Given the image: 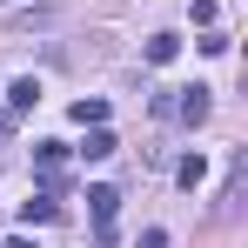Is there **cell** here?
Returning a JSON list of instances; mask_svg holds the SVG:
<instances>
[{"mask_svg":"<svg viewBox=\"0 0 248 248\" xmlns=\"http://www.w3.org/2000/svg\"><path fill=\"white\" fill-rule=\"evenodd\" d=\"M114 208H121V195L101 181V188H87V215H94V228H101V242L114 235Z\"/></svg>","mask_w":248,"mask_h":248,"instance_id":"1","label":"cell"},{"mask_svg":"<svg viewBox=\"0 0 248 248\" xmlns=\"http://www.w3.org/2000/svg\"><path fill=\"white\" fill-rule=\"evenodd\" d=\"M208 108H215V101H208V87H174V114H181L188 127H202Z\"/></svg>","mask_w":248,"mask_h":248,"instance_id":"2","label":"cell"},{"mask_svg":"<svg viewBox=\"0 0 248 248\" xmlns=\"http://www.w3.org/2000/svg\"><path fill=\"white\" fill-rule=\"evenodd\" d=\"M34 108H41V81H34V74H20V81L7 87V114L20 121V114H34Z\"/></svg>","mask_w":248,"mask_h":248,"instance_id":"3","label":"cell"},{"mask_svg":"<svg viewBox=\"0 0 248 248\" xmlns=\"http://www.w3.org/2000/svg\"><path fill=\"white\" fill-rule=\"evenodd\" d=\"M141 54H148V67H168V61L181 54V41H174V34H148V47H141Z\"/></svg>","mask_w":248,"mask_h":248,"instance_id":"4","label":"cell"},{"mask_svg":"<svg viewBox=\"0 0 248 248\" xmlns=\"http://www.w3.org/2000/svg\"><path fill=\"white\" fill-rule=\"evenodd\" d=\"M114 148H121V141H114V134H108V121H101V127H87V148H81V155H87V161H108Z\"/></svg>","mask_w":248,"mask_h":248,"instance_id":"5","label":"cell"},{"mask_svg":"<svg viewBox=\"0 0 248 248\" xmlns=\"http://www.w3.org/2000/svg\"><path fill=\"white\" fill-rule=\"evenodd\" d=\"M54 215H61V202H54V195H34V202H20V221H27V228H34V221H54Z\"/></svg>","mask_w":248,"mask_h":248,"instance_id":"6","label":"cell"},{"mask_svg":"<svg viewBox=\"0 0 248 248\" xmlns=\"http://www.w3.org/2000/svg\"><path fill=\"white\" fill-rule=\"evenodd\" d=\"M174 181H181V188L195 195V188H202V181H208V161H202V155H188V161L174 168Z\"/></svg>","mask_w":248,"mask_h":248,"instance_id":"7","label":"cell"},{"mask_svg":"<svg viewBox=\"0 0 248 248\" xmlns=\"http://www.w3.org/2000/svg\"><path fill=\"white\" fill-rule=\"evenodd\" d=\"M74 121H81V127H101V121H108V101H94V94L74 101Z\"/></svg>","mask_w":248,"mask_h":248,"instance_id":"8","label":"cell"},{"mask_svg":"<svg viewBox=\"0 0 248 248\" xmlns=\"http://www.w3.org/2000/svg\"><path fill=\"white\" fill-rule=\"evenodd\" d=\"M134 248H168V235H161V228H141V242H134Z\"/></svg>","mask_w":248,"mask_h":248,"instance_id":"9","label":"cell"},{"mask_svg":"<svg viewBox=\"0 0 248 248\" xmlns=\"http://www.w3.org/2000/svg\"><path fill=\"white\" fill-rule=\"evenodd\" d=\"M7 134H14V114H7V108H0V141H7Z\"/></svg>","mask_w":248,"mask_h":248,"instance_id":"10","label":"cell"},{"mask_svg":"<svg viewBox=\"0 0 248 248\" xmlns=\"http://www.w3.org/2000/svg\"><path fill=\"white\" fill-rule=\"evenodd\" d=\"M7 248H34V242H27V235H14V242H7Z\"/></svg>","mask_w":248,"mask_h":248,"instance_id":"11","label":"cell"}]
</instances>
